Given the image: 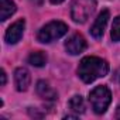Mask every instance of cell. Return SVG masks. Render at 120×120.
<instances>
[{
    "mask_svg": "<svg viewBox=\"0 0 120 120\" xmlns=\"http://www.w3.org/2000/svg\"><path fill=\"white\" fill-rule=\"evenodd\" d=\"M109 72V64L99 56H85L78 67V75L85 83L95 82L99 78L106 76Z\"/></svg>",
    "mask_w": 120,
    "mask_h": 120,
    "instance_id": "obj_1",
    "label": "cell"
},
{
    "mask_svg": "<svg viewBox=\"0 0 120 120\" xmlns=\"http://www.w3.org/2000/svg\"><path fill=\"white\" fill-rule=\"evenodd\" d=\"M89 102H90V106H92L95 113H98V114L105 113L106 109L109 107L110 102H112V92H110V89L107 86H105V85L96 86L89 93Z\"/></svg>",
    "mask_w": 120,
    "mask_h": 120,
    "instance_id": "obj_2",
    "label": "cell"
},
{
    "mask_svg": "<svg viewBox=\"0 0 120 120\" xmlns=\"http://www.w3.org/2000/svg\"><path fill=\"white\" fill-rule=\"evenodd\" d=\"M68 33V26L62 21H51L48 24H45L44 27H41V30L37 34V40L40 42H52L58 38L64 37Z\"/></svg>",
    "mask_w": 120,
    "mask_h": 120,
    "instance_id": "obj_3",
    "label": "cell"
},
{
    "mask_svg": "<svg viewBox=\"0 0 120 120\" xmlns=\"http://www.w3.org/2000/svg\"><path fill=\"white\" fill-rule=\"evenodd\" d=\"M96 9V0H74L71 4V19L75 23H86Z\"/></svg>",
    "mask_w": 120,
    "mask_h": 120,
    "instance_id": "obj_4",
    "label": "cell"
},
{
    "mask_svg": "<svg viewBox=\"0 0 120 120\" xmlns=\"http://www.w3.org/2000/svg\"><path fill=\"white\" fill-rule=\"evenodd\" d=\"M24 28H26V21H24V19L17 20L16 23H13V24L7 28V31H6V34H4L6 42H7V44H17V42L21 40L23 34H24Z\"/></svg>",
    "mask_w": 120,
    "mask_h": 120,
    "instance_id": "obj_5",
    "label": "cell"
},
{
    "mask_svg": "<svg viewBox=\"0 0 120 120\" xmlns=\"http://www.w3.org/2000/svg\"><path fill=\"white\" fill-rule=\"evenodd\" d=\"M86 40L83 38V35H81V34H72L68 40H67V42H65V49H67V52L68 54H71V55H78V54H82L85 49H86Z\"/></svg>",
    "mask_w": 120,
    "mask_h": 120,
    "instance_id": "obj_6",
    "label": "cell"
},
{
    "mask_svg": "<svg viewBox=\"0 0 120 120\" xmlns=\"http://www.w3.org/2000/svg\"><path fill=\"white\" fill-rule=\"evenodd\" d=\"M109 19H110L109 10H102V13L98 16V19L95 20L93 26L90 27V34H92V37H95V38H102Z\"/></svg>",
    "mask_w": 120,
    "mask_h": 120,
    "instance_id": "obj_7",
    "label": "cell"
},
{
    "mask_svg": "<svg viewBox=\"0 0 120 120\" xmlns=\"http://www.w3.org/2000/svg\"><path fill=\"white\" fill-rule=\"evenodd\" d=\"M30 82H31V76L26 68H17L14 71V83L19 92H26L30 86Z\"/></svg>",
    "mask_w": 120,
    "mask_h": 120,
    "instance_id": "obj_8",
    "label": "cell"
},
{
    "mask_svg": "<svg viewBox=\"0 0 120 120\" xmlns=\"http://www.w3.org/2000/svg\"><path fill=\"white\" fill-rule=\"evenodd\" d=\"M37 95L44 100H55L56 99V92L45 81H38L37 82Z\"/></svg>",
    "mask_w": 120,
    "mask_h": 120,
    "instance_id": "obj_9",
    "label": "cell"
},
{
    "mask_svg": "<svg viewBox=\"0 0 120 120\" xmlns=\"http://www.w3.org/2000/svg\"><path fill=\"white\" fill-rule=\"evenodd\" d=\"M0 10H2V14H0V20L6 21L10 16H13L17 10L14 2L11 0H0Z\"/></svg>",
    "mask_w": 120,
    "mask_h": 120,
    "instance_id": "obj_10",
    "label": "cell"
},
{
    "mask_svg": "<svg viewBox=\"0 0 120 120\" xmlns=\"http://www.w3.org/2000/svg\"><path fill=\"white\" fill-rule=\"evenodd\" d=\"M28 64L37 68H41L47 64V55L42 51H34L28 55Z\"/></svg>",
    "mask_w": 120,
    "mask_h": 120,
    "instance_id": "obj_11",
    "label": "cell"
},
{
    "mask_svg": "<svg viewBox=\"0 0 120 120\" xmlns=\"http://www.w3.org/2000/svg\"><path fill=\"white\" fill-rule=\"evenodd\" d=\"M68 107L71 112L79 114V113H83L85 112V103H83V99L81 95H75L71 98V100L68 102Z\"/></svg>",
    "mask_w": 120,
    "mask_h": 120,
    "instance_id": "obj_12",
    "label": "cell"
},
{
    "mask_svg": "<svg viewBox=\"0 0 120 120\" xmlns=\"http://www.w3.org/2000/svg\"><path fill=\"white\" fill-rule=\"evenodd\" d=\"M112 40L120 42V16L116 17L113 20V26H112Z\"/></svg>",
    "mask_w": 120,
    "mask_h": 120,
    "instance_id": "obj_13",
    "label": "cell"
},
{
    "mask_svg": "<svg viewBox=\"0 0 120 120\" xmlns=\"http://www.w3.org/2000/svg\"><path fill=\"white\" fill-rule=\"evenodd\" d=\"M0 76H2V85L4 86V85H6V72H4L3 69H2V75H0Z\"/></svg>",
    "mask_w": 120,
    "mask_h": 120,
    "instance_id": "obj_14",
    "label": "cell"
},
{
    "mask_svg": "<svg viewBox=\"0 0 120 120\" xmlns=\"http://www.w3.org/2000/svg\"><path fill=\"white\" fill-rule=\"evenodd\" d=\"M116 119H120V106L116 109Z\"/></svg>",
    "mask_w": 120,
    "mask_h": 120,
    "instance_id": "obj_15",
    "label": "cell"
},
{
    "mask_svg": "<svg viewBox=\"0 0 120 120\" xmlns=\"http://www.w3.org/2000/svg\"><path fill=\"white\" fill-rule=\"evenodd\" d=\"M64 0H51V3L52 4H59V3H62Z\"/></svg>",
    "mask_w": 120,
    "mask_h": 120,
    "instance_id": "obj_16",
    "label": "cell"
}]
</instances>
